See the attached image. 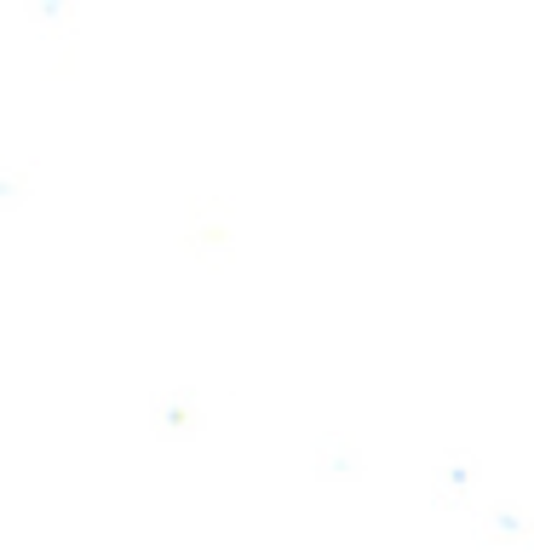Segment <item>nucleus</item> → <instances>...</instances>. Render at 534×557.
Listing matches in <instances>:
<instances>
[]
</instances>
